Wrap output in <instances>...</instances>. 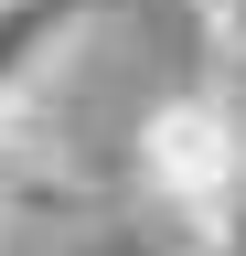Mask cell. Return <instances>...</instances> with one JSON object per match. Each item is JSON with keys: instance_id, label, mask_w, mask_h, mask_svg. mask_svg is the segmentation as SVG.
<instances>
[{"instance_id": "obj_2", "label": "cell", "mask_w": 246, "mask_h": 256, "mask_svg": "<svg viewBox=\"0 0 246 256\" xmlns=\"http://www.w3.org/2000/svg\"><path fill=\"white\" fill-rule=\"evenodd\" d=\"M86 22H97V0H0V107L43 96V75L75 54Z\"/></svg>"}, {"instance_id": "obj_3", "label": "cell", "mask_w": 246, "mask_h": 256, "mask_svg": "<svg viewBox=\"0 0 246 256\" xmlns=\"http://www.w3.org/2000/svg\"><path fill=\"white\" fill-rule=\"evenodd\" d=\"M171 256H235V246H203V235H171Z\"/></svg>"}, {"instance_id": "obj_1", "label": "cell", "mask_w": 246, "mask_h": 256, "mask_svg": "<svg viewBox=\"0 0 246 256\" xmlns=\"http://www.w3.org/2000/svg\"><path fill=\"white\" fill-rule=\"evenodd\" d=\"M129 171H139V192L161 214H182V235L193 224H214L246 192V118L225 107V96H161V107L139 118V150H129Z\"/></svg>"}, {"instance_id": "obj_4", "label": "cell", "mask_w": 246, "mask_h": 256, "mask_svg": "<svg viewBox=\"0 0 246 256\" xmlns=\"http://www.w3.org/2000/svg\"><path fill=\"white\" fill-rule=\"evenodd\" d=\"M0 256H22V246H0Z\"/></svg>"}]
</instances>
